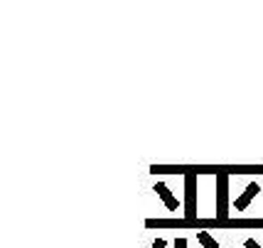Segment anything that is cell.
I'll use <instances>...</instances> for the list:
<instances>
[{
	"label": "cell",
	"mask_w": 263,
	"mask_h": 248,
	"mask_svg": "<svg viewBox=\"0 0 263 248\" xmlns=\"http://www.w3.org/2000/svg\"><path fill=\"white\" fill-rule=\"evenodd\" d=\"M155 192L160 194V199H162V202H165V206H167L170 212H175V209L180 206V202H177V199L172 197V194H170V189H167V187H165L162 182H158V184H155Z\"/></svg>",
	"instance_id": "277c9868"
},
{
	"label": "cell",
	"mask_w": 263,
	"mask_h": 248,
	"mask_svg": "<svg viewBox=\"0 0 263 248\" xmlns=\"http://www.w3.org/2000/svg\"><path fill=\"white\" fill-rule=\"evenodd\" d=\"M175 248H187V241H184V238H177V241H175Z\"/></svg>",
	"instance_id": "8992f818"
},
{
	"label": "cell",
	"mask_w": 263,
	"mask_h": 248,
	"mask_svg": "<svg viewBox=\"0 0 263 248\" xmlns=\"http://www.w3.org/2000/svg\"><path fill=\"white\" fill-rule=\"evenodd\" d=\"M195 177L197 175H187V180H184V187H187V204H184V209H187V214L184 219L187 221H195L197 219V192H195Z\"/></svg>",
	"instance_id": "6da1fadb"
},
{
	"label": "cell",
	"mask_w": 263,
	"mask_h": 248,
	"mask_svg": "<svg viewBox=\"0 0 263 248\" xmlns=\"http://www.w3.org/2000/svg\"><path fill=\"white\" fill-rule=\"evenodd\" d=\"M246 248H261V246H258V243H256L253 238H249V241H246Z\"/></svg>",
	"instance_id": "52a82bcc"
},
{
	"label": "cell",
	"mask_w": 263,
	"mask_h": 248,
	"mask_svg": "<svg viewBox=\"0 0 263 248\" xmlns=\"http://www.w3.org/2000/svg\"><path fill=\"white\" fill-rule=\"evenodd\" d=\"M227 175H219V214H217V219L219 221H229L227 219Z\"/></svg>",
	"instance_id": "7a4b0ae2"
},
{
	"label": "cell",
	"mask_w": 263,
	"mask_h": 248,
	"mask_svg": "<svg viewBox=\"0 0 263 248\" xmlns=\"http://www.w3.org/2000/svg\"><path fill=\"white\" fill-rule=\"evenodd\" d=\"M197 238L202 241V246H204V248H219L217 238H212V236H209V231H199V234H197Z\"/></svg>",
	"instance_id": "5b68a950"
},
{
	"label": "cell",
	"mask_w": 263,
	"mask_h": 248,
	"mask_svg": "<svg viewBox=\"0 0 263 248\" xmlns=\"http://www.w3.org/2000/svg\"><path fill=\"white\" fill-rule=\"evenodd\" d=\"M153 248H165V241H162V238H158V241H155V246Z\"/></svg>",
	"instance_id": "ba28073f"
},
{
	"label": "cell",
	"mask_w": 263,
	"mask_h": 248,
	"mask_svg": "<svg viewBox=\"0 0 263 248\" xmlns=\"http://www.w3.org/2000/svg\"><path fill=\"white\" fill-rule=\"evenodd\" d=\"M261 192V187H258V182H251V184H249V187H246V192L241 194L239 199H236V204H234V206H236V209H239V212H243V209H246V206H249V202H251L253 197H256V194Z\"/></svg>",
	"instance_id": "3957f363"
}]
</instances>
